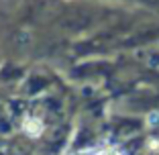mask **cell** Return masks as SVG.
<instances>
[{"mask_svg": "<svg viewBox=\"0 0 159 155\" xmlns=\"http://www.w3.org/2000/svg\"><path fill=\"white\" fill-rule=\"evenodd\" d=\"M100 155H110V153H100Z\"/></svg>", "mask_w": 159, "mask_h": 155, "instance_id": "1", "label": "cell"}]
</instances>
